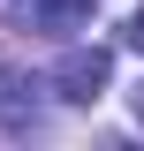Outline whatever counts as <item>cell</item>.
<instances>
[{
  "instance_id": "obj_1",
  "label": "cell",
  "mask_w": 144,
  "mask_h": 151,
  "mask_svg": "<svg viewBox=\"0 0 144 151\" xmlns=\"http://www.w3.org/2000/svg\"><path fill=\"white\" fill-rule=\"evenodd\" d=\"M106 76H114V53H106V45H76V53H61L53 91L68 98V106H91V98L106 91Z\"/></svg>"
},
{
  "instance_id": "obj_2",
  "label": "cell",
  "mask_w": 144,
  "mask_h": 151,
  "mask_svg": "<svg viewBox=\"0 0 144 151\" xmlns=\"http://www.w3.org/2000/svg\"><path fill=\"white\" fill-rule=\"evenodd\" d=\"M91 15V0H15V30H76Z\"/></svg>"
},
{
  "instance_id": "obj_3",
  "label": "cell",
  "mask_w": 144,
  "mask_h": 151,
  "mask_svg": "<svg viewBox=\"0 0 144 151\" xmlns=\"http://www.w3.org/2000/svg\"><path fill=\"white\" fill-rule=\"evenodd\" d=\"M129 45H137V53H144V8H137V15H129Z\"/></svg>"
},
{
  "instance_id": "obj_4",
  "label": "cell",
  "mask_w": 144,
  "mask_h": 151,
  "mask_svg": "<svg viewBox=\"0 0 144 151\" xmlns=\"http://www.w3.org/2000/svg\"><path fill=\"white\" fill-rule=\"evenodd\" d=\"M137 121H144V83H137Z\"/></svg>"
}]
</instances>
